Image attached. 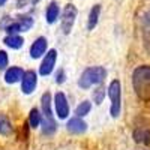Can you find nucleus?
<instances>
[{
	"label": "nucleus",
	"instance_id": "nucleus-23",
	"mask_svg": "<svg viewBox=\"0 0 150 150\" xmlns=\"http://www.w3.org/2000/svg\"><path fill=\"white\" fill-rule=\"evenodd\" d=\"M65 80H66V77H65V71H57V74H56V83L57 84H62V83H65Z\"/></svg>",
	"mask_w": 150,
	"mask_h": 150
},
{
	"label": "nucleus",
	"instance_id": "nucleus-21",
	"mask_svg": "<svg viewBox=\"0 0 150 150\" xmlns=\"http://www.w3.org/2000/svg\"><path fill=\"white\" fill-rule=\"evenodd\" d=\"M105 93H107V89L105 87H98V89L93 92V101L98 104V105H101L102 101H104V98H105Z\"/></svg>",
	"mask_w": 150,
	"mask_h": 150
},
{
	"label": "nucleus",
	"instance_id": "nucleus-10",
	"mask_svg": "<svg viewBox=\"0 0 150 150\" xmlns=\"http://www.w3.org/2000/svg\"><path fill=\"white\" fill-rule=\"evenodd\" d=\"M47 47H48V41L45 39L44 36H39L38 39L32 44L30 47V57L32 59H39L45 54L47 51Z\"/></svg>",
	"mask_w": 150,
	"mask_h": 150
},
{
	"label": "nucleus",
	"instance_id": "nucleus-5",
	"mask_svg": "<svg viewBox=\"0 0 150 150\" xmlns=\"http://www.w3.org/2000/svg\"><path fill=\"white\" fill-rule=\"evenodd\" d=\"M32 27H33V18L24 15V17H20L18 20H11L3 30L8 32L9 35H17L21 32H29Z\"/></svg>",
	"mask_w": 150,
	"mask_h": 150
},
{
	"label": "nucleus",
	"instance_id": "nucleus-12",
	"mask_svg": "<svg viewBox=\"0 0 150 150\" xmlns=\"http://www.w3.org/2000/svg\"><path fill=\"white\" fill-rule=\"evenodd\" d=\"M23 75H24V71H23L21 68L12 66V68H9V69L6 71V74H5V81H6L8 84H15V83L21 81Z\"/></svg>",
	"mask_w": 150,
	"mask_h": 150
},
{
	"label": "nucleus",
	"instance_id": "nucleus-14",
	"mask_svg": "<svg viewBox=\"0 0 150 150\" xmlns=\"http://www.w3.org/2000/svg\"><path fill=\"white\" fill-rule=\"evenodd\" d=\"M99 15H101V5H95V6L90 9L89 20H87V29H89V30H93V29L98 26Z\"/></svg>",
	"mask_w": 150,
	"mask_h": 150
},
{
	"label": "nucleus",
	"instance_id": "nucleus-25",
	"mask_svg": "<svg viewBox=\"0 0 150 150\" xmlns=\"http://www.w3.org/2000/svg\"><path fill=\"white\" fill-rule=\"evenodd\" d=\"M6 2H8V0H0V8H2V6H3Z\"/></svg>",
	"mask_w": 150,
	"mask_h": 150
},
{
	"label": "nucleus",
	"instance_id": "nucleus-4",
	"mask_svg": "<svg viewBox=\"0 0 150 150\" xmlns=\"http://www.w3.org/2000/svg\"><path fill=\"white\" fill-rule=\"evenodd\" d=\"M107 93L111 99V117L112 119H117L120 116V111H122V86L119 80H112L107 89Z\"/></svg>",
	"mask_w": 150,
	"mask_h": 150
},
{
	"label": "nucleus",
	"instance_id": "nucleus-18",
	"mask_svg": "<svg viewBox=\"0 0 150 150\" xmlns=\"http://www.w3.org/2000/svg\"><path fill=\"white\" fill-rule=\"evenodd\" d=\"M41 122H42V117L39 114V110L33 108L30 111V114H29V125H30V128H33V129L39 128L41 126Z\"/></svg>",
	"mask_w": 150,
	"mask_h": 150
},
{
	"label": "nucleus",
	"instance_id": "nucleus-19",
	"mask_svg": "<svg viewBox=\"0 0 150 150\" xmlns=\"http://www.w3.org/2000/svg\"><path fill=\"white\" fill-rule=\"evenodd\" d=\"M134 138L135 141H138V143H143V144H149L150 143V132L149 131H144V129H138V131H135L134 132Z\"/></svg>",
	"mask_w": 150,
	"mask_h": 150
},
{
	"label": "nucleus",
	"instance_id": "nucleus-17",
	"mask_svg": "<svg viewBox=\"0 0 150 150\" xmlns=\"http://www.w3.org/2000/svg\"><path fill=\"white\" fill-rule=\"evenodd\" d=\"M12 123L11 120L5 116V114H0V135L3 137H9L12 134Z\"/></svg>",
	"mask_w": 150,
	"mask_h": 150
},
{
	"label": "nucleus",
	"instance_id": "nucleus-7",
	"mask_svg": "<svg viewBox=\"0 0 150 150\" xmlns=\"http://www.w3.org/2000/svg\"><path fill=\"white\" fill-rule=\"evenodd\" d=\"M38 86V77H36V72L33 71H26L21 78V92L24 95H30L35 92Z\"/></svg>",
	"mask_w": 150,
	"mask_h": 150
},
{
	"label": "nucleus",
	"instance_id": "nucleus-6",
	"mask_svg": "<svg viewBox=\"0 0 150 150\" xmlns=\"http://www.w3.org/2000/svg\"><path fill=\"white\" fill-rule=\"evenodd\" d=\"M77 8L74 5H66L63 14H62V32L65 35H69L74 24H75V18H77Z\"/></svg>",
	"mask_w": 150,
	"mask_h": 150
},
{
	"label": "nucleus",
	"instance_id": "nucleus-8",
	"mask_svg": "<svg viewBox=\"0 0 150 150\" xmlns=\"http://www.w3.org/2000/svg\"><path fill=\"white\" fill-rule=\"evenodd\" d=\"M56 60H57V51L56 50H50V51L45 54L42 63L39 66V74L42 75V77H47V75H50L53 72V69L56 66Z\"/></svg>",
	"mask_w": 150,
	"mask_h": 150
},
{
	"label": "nucleus",
	"instance_id": "nucleus-24",
	"mask_svg": "<svg viewBox=\"0 0 150 150\" xmlns=\"http://www.w3.org/2000/svg\"><path fill=\"white\" fill-rule=\"evenodd\" d=\"M29 2H32V0H17V6L18 8H23L24 5H27Z\"/></svg>",
	"mask_w": 150,
	"mask_h": 150
},
{
	"label": "nucleus",
	"instance_id": "nucleus-20",
	"mask_svg": "<svg viewBox=\"0 0 150 150\" xmlns=\"http://www.w3.org/2000/svg\"><path fill=\"white\" fill-rule=\"evenodd\" d=\"M90 110H92V104L89 102V101H84V102H81L78 107H77V110H75V114H77L78 117H84V116H87L90 112Z\"/></svg>",
	"mask_w": 150,
	"mask_h": 150
},
{
	"label": "nucleus",
	"instance_id": "nucleus-2",
	"mask_svg": "<svg viewBox=\"0 0 150 150\" xmlns=\"http://www.w3.org/2000/svg\"><path fill=\"white\" fill-rule=\"evenodd\" d=\"M107 77V71L102 66H92L84 69V72L81 74V77L78 80V86L81 89H90L92 86H98L101 84Z\"/></svg>",
	"mask_w": 150,
	"mask_h": 150
},
{
	"label": "nucleus",
	"instance_id": "nucleus-13",
	"mask_svg": "<svg viewBox=\"0 0 150 150\" xmlns=\"http://www.w3.org/2000/svg\"><path fill=\"white\" fill-rule=\"evenodd\" d=\"M60 15V8H59V3L57 2H51L48 6H47V11H45V18H47V23L48 24H54L57 21Z\"/></svg>",
	"mask_w": 150,
	"mask_h": 150
},
{
	"label": "nucleus",
	"instance_id": "nucleus-11",
	"mask_svg": "<svg viewBox=\"0 0 150 150\" xmlns=\"http://www.w3.org/2000/svg\"><path fill=\"white\" fill-rule=\"evenodd\" d=\"M66 128H68V131L69 132H72V134H84L86 131H87V123L83 120V117H72V119H69V122H68V125H66Z\"/></svg>",
	"mask_w": 150,
	"mask_h": 150
},
{
	"label": "nucleus",
	"instance_id": "nucleus-1",
	"mask_svg": "<svg viewBox=\"0 0 150 150\" xmlns=\"http://www.w3.org/2000/svg\"><path fill=\"white\" fill-rule=\"evenodd\" d=\"M134 90L141 101H150V66H138L132 74Z\"/></svg>",
	"mask_w": 150,
	"mask_h": 150
},
{
	"label": "nucleus",
	"instance_id": "nucleus-16",
	"mask_svg": "<svg viewBox=\"0 0 150 150\" xmlns=\"http://www.w3.org/2000/svg\"><path fill=\"white\" fill-rule=\"evenodd\" d=\"M141 23H143V32H144L146 47H147V50L150 51V11H147L146 14H144Z\"/></svg>",
	"mask_w": 150,
	"mask_h": 150
},
{
	"label": "nucleus",
	"instance_id": "nucleus-3",
	"mask_svg": "<svg viewBox=\"0 0 150 150\" xmlns=\"http://www.w3.org/2000/svg\"><path fill=\"white\" fill-rule=\"evenodd\" d=\"M41 102H42V114H44V119L41 122L42 134L44 135H53L57 131V125H56V120L53 117V111H51V95L45 93L42 96Z\"/></svg>",
	"mask_w": 150,
	"mask_h": 150
},
{
	"label": "nucleus",
	"instance_id": "nucleus-22",
	"mask_svg": "<svg viewBox=\"0 0 150 150\" xmlns=\"http://www.w3.org/2000/svg\"><path fill=\"white\" fill-rule=\"evenodd\" d=\"M8 62H9V57H8L6 51L0 50V69H5L8 66Z\"/></svg>",
	"mask_w": 150,
	"mask_h": 150
},
{
	"label": "nucleus",
	"instance_id": "nucleus-9",
	"mask_svg": "<svg viewBox=\"0 0 150 150\" xmlns=\"http://www.w3.org/2000/svg\"><path fill=\"white\" fill-rule=\"evenodd\" d=\"M54 110L57 112L59 119H66L69 116V104H68V99L65 96V93H56L54 96Z\"/></svg>",
	"mask_w": 150,
	"mask_h": 150
},
{
	"label": "nucleus",
	"instance_id": "nucleus-15",
	"mask_svg": "<svg viewBox=\"0 0 150 150\" xmlns=\"http://www.w3.org/2000/svg\"><path fill=\"white\" fill-rule=\"evenodd\" d=\"M3 42H5L6 47H9L12 50H18V48H21L24 45V39L21 36H18V35H8L3 39Z\"/></svg>",
	"mask_w": 150,
	"mask_h": 150
}]
</instances>
